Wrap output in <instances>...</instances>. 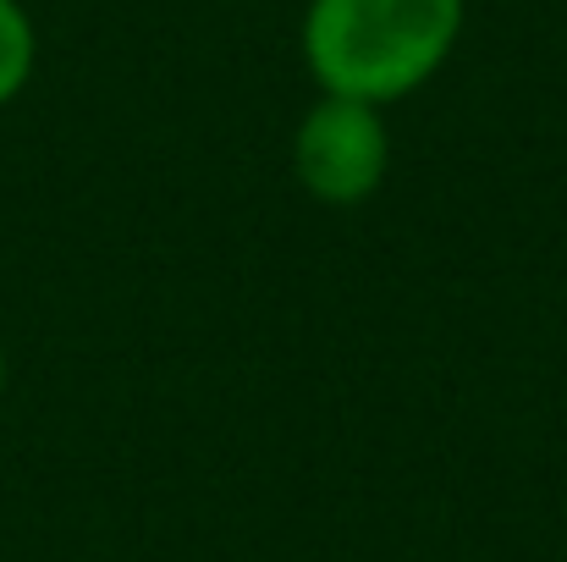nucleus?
I'll list each match as a JSON object with an SVG mask.
<instances>
[{
    "label": "nucleus",
    "mask_w": 567,
    "mask_h": 562,
    "mask_svg": "<svg viewBox=\"0 0 567 562\" xmlns=\"http://www.w3.org/2000/svg\"><path fill=\"white\" fill-rule=\"evenodd\" d=\"M468 0H309L298 50L320 94L396 105L457 50Z\"/></svg>",
    "instance_id": "f257e3e1"
},
{
    "label": "nucleus",
    "mask_w": 567,
    "mask_h": 562,
    "mask_svg": "<svg viewBox=\"0 0 567 562\" xmlns=\"http://www.w3.org/2000/svg\"><path fill=\"white\" fill-rule=\"evenodd\" d=\"M385 166H391V133H385L380 105L320 94L303 111L292 133V172L309 198L331 210L364 204L385 183Z\"/></svg>",
    "instance_id": "f03ea898"
},
{
    "label": "nucleus",
    "mask_w": 567,
    "mask_h": 562,
    "mask_svg": "<svg viewBox=\"0 0 567 562\" xmlns=\"http://www.w3.org/2000/svg\"><path fill=\"white\" fill-rule=\"evenodd\" d=\"M39 67V33L22 0H0V105H11Z\"/></svg>",
    "instance_id": "7ed1b4c3"
},
{
    "label": "nucleus",
    "mask_w": 567,
    "mask_h": 562,
    "mask_svg": "<svg viewBox=\"0 0 567 562\" xmlns=\"http://www.w3.org/2000/svg\"><path fill=\"white\" fill-rule=\"evenodd\" d=\"M0 397H6V348H0Z\"/></svg>",
    "instance_id": "20e7f679"
}]
</instances>
